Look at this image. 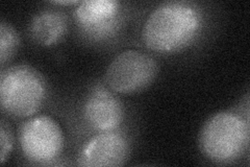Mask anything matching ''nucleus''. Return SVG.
Returning <instances> with one entry per match:
<instances>
[{
  "label": "nucleus",
  "instance_id": "1a4fd4ad",
  "mask_svg": "<svg viewBox=\"0 0 250 167\" xmlns=\"http://www.w3.org/2000/svg\"><path fill=\"white\" fill-rule=\"evenodd\" d=\"M120 11V2L115 0H87L78 5L76 17L84 27L100 28L109 25Z\"/></svg>",
  "mask_w": 250,
  "mask_h": 167
},
{
  "label": "nucleus",
  "instance_id": "7ed1b4c3",
  "mask_svg": "<svg viewBox=\"0 0 250 167\" xmlns=\"http://www.w3.org/2000/svg\"><path fill=\"white\" fill-rule=\"evenodd\" d=\"M43 75L29 65H16L3 70L0 77V101L6 113L28 117L40 109L46 98Z\"/></svg>",
  "mask_w": 250,
  "mask_h": 167
},
{
  "label": "nucleus",
  "instance_id": "f03ea898",
  "mask_svg": "<svg viewBox=\"0 0 250 167\" xmlns=\"http://www.w3.org/2000/svg\"><path fill=\"white\" fill-rule=\"evenodd\" d=\"M199 145L202 154L215 163L237 161L248 149L249 123L236 113H218L203 125Z\"/></svg>",
  "mask_w": 250,
  "mask_h": 167
},
{
  "label": "nucleus",
  "instance_id": "20e7f679",
  "mask_svg": "<svg viewBox=\"0 0 250 167\" xmlns=\"http://www.w3.org/2000/svg\"><path fill=\"white\" fill-rule=\"evenodd\" d=\"M159 65L149 54L138 50L119 53L105 71V82L117 93L135 94L145 90L155 79Z\"/></svg>",
  "mask_w": 250,
  "mask_h": 167
},
{
  "label": "nucleus",
  "instance_id": "f8f14e48",
  "mask_svg": "<svg viewBox=\"0 0 250 167\" xmlns=\"http://www.w3.org/2000/svg\"><path fill=\"white\" fill-rule=\"evenodd\" d=\"M51 3H54V4H62V5H71V4H77V3H81L80 1H77V0H72V1H61V0H59V1H51Z\"/></svg>",
  "mask_w": 250,
  "mask_h": 167
},
{
  "label": "nucleus",
  "instance_id": "39448f33",
  "mask_svg": "<svg viewBox=\"0 0 250 167\" xmlns=\"http://www.w3.org/2000/svg\"><path fill=\"white\" fill-rule=\"evenodd\" d=\"M20 145L29 161L49 164L57 160L64 148V134L51 117H34L21 126Z\"/></svg>",
  "mask_w": 250,
  "mask_h": 167
},
{
  "label": "nucleus",
  "instance_id": "0eeeda50",
  "mask_svg": "<svg viewBox=\"0 0 250 167\" xmlns=\"http://www.w3.org/2000/svg\"><path fill=\"white\" fill-rule=\"evenodd\" d=\"M83 116L92 129L111 132L121 124L124 111L119 98L104 87H95L85 99Z\"/></svg>",
  "mask_w": 250,
  "mask_h": 167
},
{
  "label": "nucleus",
  "instance_id": "9d476101",
  "mask_svg": "<svg viewBox=\"0 0 250 167\" xmlns=\"http://www.w3.org/2000/svg\"><path fill=\"white\" fill-rule=\"evenodd\" d=\"M20 44V38L17 30L9 22L0 23V62L4 65L17 51Z\"/></svg>",
  "mask_w": 250,
  "mask_h": 167
},
{
  "label": "nucleus",
  "instance_id": "423d86ee",
  "mask_svg": "<svg viewBox=\"0 0 250 167\" xmlns=\"http://www.w3.org/2000/svg\"><path fill=\"white\" fill-rule=\"evenodd\" d=\"M130 146L123 135L104 132L90 139L78 156V165L84 167L122 166L128 160Z\"/></svg>",
  "mask_w": 250,
  "mask_h": 167
},
{
  "label": "nucleus",
  "instance_id": "9b49d317",
  "mask_svg": "<svg viewBox=\"0 0 250 167\" xmlns=\"http://www.w3.org/2000/svg\"><path fill=\"white\" fill-rule=\"evenodd\" d=\"M14 144L13 134L10 129V126L7 125L4 121H1L0 124V162L3 165L5 161L9 158L12 148Z\"/></svg>",
  "mask_w": 250,
  "mask_h": 167
},
{
  "label": "nucleus",
  "instance_id": "6e6552de",
  "mask_svg": "<svg viewBox=\"0 0 250 167\" xmlns=\"http://www.w3.org/2000/svg\"><path fill=\"white\" fill-rule=\"evenodd\" d=\"M67 25L65 14L46 10L34 16L29 24V33L37 43L53 45L65 36Z\"/></svg>",
  "mask_w": 250,
  "mask_h": 167
},
{
  "label": "nucleus",
  "instance_id": "f257e3e1",
  "mask_svg": "<svg viewBox=\"0 0 250 167\" xmlns=\"http://www.w3.org/2000/svg\"><path fill=\"white\" fill-rule=\"evenodd\" d=\"M202 25L198 6L186 1H168L148 16L143 29L144 42L156 52H177L198 37Z\"/></svg>",
  "mask_w": 250,
  "mask_h": 167
}]
</instances>
